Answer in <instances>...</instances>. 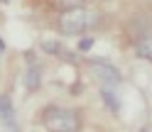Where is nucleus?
<instances>
[{
    "mask_svg": "<svg viewBox=\"0 0 152 132\" xmlns=\"http://www.w3.org/2000/svg\"><path fill=\"white\" fill-rule=\"evenodd\" d=\"M93 22H96V15L88 7H66L59 15V32L66 37H76L83 34Z\"/></svg>",
    "mask_w": 152,
    "mask_h": 132,
    "instance_id": "nucleus-1",
    "label": "nucleus"
},
{
    "mask_svg": "<svg viewBox=\"0 0 152 132\" xmlns=\"http://www.w3.org/2000/svg\"><path fill=\"white\" fill-rule=\"evenodd\" d=\"M42 122L49 132H79L81 130V117L71 108H47Z\"/></svg>",
    "mask_w": 152,
    "mask_h": 132,
    "instance_id": "nucleus-2",
    "label": "nucleus"
},
{
    "mask_svg": "<svg viewBox=\"0 0 152 132\" xmlns=\"http://www.w3.org/2000/svg\"><path fill=\"white\" fill-rule=\"evenodd\" d=\"M91 66V73L96 78H101V86H113V83H118L120 81V76H118V71L113 69V66H108V64H103V61H91L88 64Z\"/></svg>",
    "mask_w": 152,
    "mask_h": 132,
    "instance_id": "nucleus-3",
    "label": "nucleus"
},
{
    "mask_svg": "<svg viewBox=\"0 0 152 132\" xmlns=\"http://www.w3.org/2000/svg\"><path fill=\"white\" fill-rule=\"evenodd\" d=\"M135 51H137V56H142V59L152 61V37H145V39H140L137 46H135Z\"/></svg>",
    "mask_w": 152,
    "mask_h": 132,
    "instance_id": "nucleus-4",
    "label": "nucleus"
},
{
    "mask_svg": "<svg viewBox=\"0 0 152 132\" xmlns=\"http://www.w3.org/2000/svg\"><path fill=\"white\" fill-rule=\"evenodd\" d=\"M12 117V100L7 96H0V120Z\"/></svg>",
    "mask_w": 152,
    "mask_h": 132,
    "instance_id": "nucleus-5",
    "label": "nucleus"
},
{
    "mask_svg": "<svg viewBox=\"0 0 152 132\" xmlns=\"http://www.w3.org/2000/svg\"><path fill=\"white\" fill-rule=\"evenodd\" d=\"M25 83H27V88H30V91H34L37 86H39V71H37V66H32V69L27 71Z\"/></svg>",
    "mask_w": 152,
    "mask_h": 132,
    "instance_id": "nucleus-6",
    "label": "nucleus"
}]
</instances>
